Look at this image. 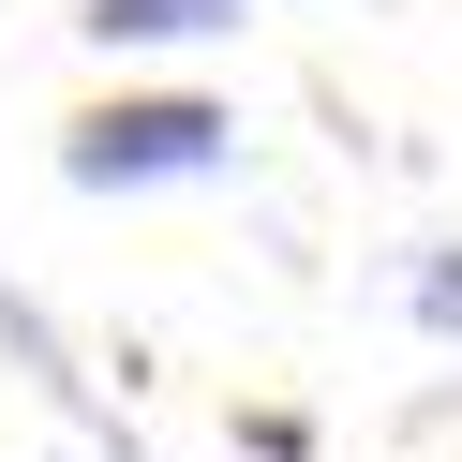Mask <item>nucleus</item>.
Returning <instances> with one entry per match:
<instances>
[{
  "instance_id": "1",
  "label": "nucleus",
  "mask_w": 462,
  "mask_h": 462,
  "mask_svg": "<svg viewBox=\"0 0 462 462\" xmlns=\"http://www.w3.org/2000/svg\"><path fill=\"white\" fill-rule=\"evenodd\" d=\"M239 164V105L209 90H120L90 120H60V180L75 194H150V180H224Z\"/></svg>"
},
{
  "instance_id": "2",
  "label": "nucleus",
  "mask_w": 462,
  "mask_h": 462,
  "mask_svg": "<svg viewBox=\"0 0 462 462\" xmlns=\"http://www.w3.org/2000/svg\"><path fill=\"white\" fill-rule=\"evenodd\" d=\"M75 31H90L105 60H164V45H224V31H239V0H90Z\"/></svg>"
},
{
  "instance_id": "3",
  "label": "nucleus",
  "mask_w": 462,
  "mask_h": 462,
  "mask_svg": "<svg viewBox=\"0 0 462 462\" xmlns=\"http://www.w3.org/2000/svg\"><path fill=\"white\" fill-rule=\"evenodd\" d=\"M402 313H418L432 343H462V239H418V254H402Z\"/></svg>"
}]
</instances>
